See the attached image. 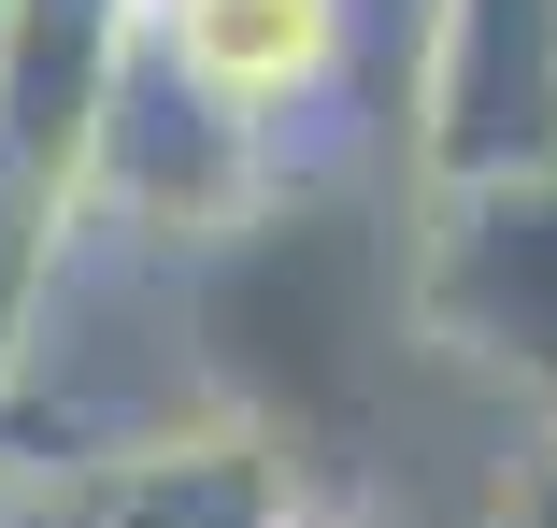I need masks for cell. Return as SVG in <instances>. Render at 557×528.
Segmentation results:
<instances>
[{
  "instance_id": "obj_1",
  "label": "cell",
  "mask_w": 557,
  "mask_h": 528,
  "mask_svg": "<svg viewBox=\"0 0 557 528\" xmlns=\"http://www.w3.org/2000/svg\"><path fill=\"white\" fill-rule=\"evenodd\" d=\"M172 286H186V343H200V414H244L258 443H286L300 486L372 443V414H386V386L414 357L400 229H386L372 186L286 172L258 215L230 243H200Z\"/></svg>"
},
{
  "instance_id": "obj_2",
  "label": "cell",
  "mask_w": 557,
  "mask_h": 528,
  "mask_svg": "<svg viewBox=\"0 0 557 528\" xmlns=\"http://www.w3.org/2000/svg\"><path fill=\"white\" fill-rule=\"evenodd\" d=\"M400 314H414V357L486 386L543 443L557 429V172L429 186L400 229Z\"/></svg>"
},
{
  "instance_id": "obj_3",
  "label": "cell",
  "mask_w": 557,
  "mask_h": 528,
  "mask_svg": "<svg viewBox=\"0 0 557 528\" xmlns=\"http://www.w3.org/2000/svg\"><path fill=\"white\" fill-rule=\"evenodd\" d=\"M272 186H286V158L244 115H214V100L144 43V15H129L115 72H100V129H86V229H115L158 272H186L200 243H230Z\"/></svg>"
},
{
  "instance_id": "obj_4",
  "label": "cell",
  "mask_w": 557,
  "mask_h": 528,
  "mask_svg": "<svg viewBox=\"0 0 557 528\" xmlns=\"http://www.w3.org/2000/svg\"><path fill=\"white\" fill-rule=\"evenodd\" d=\"M400 143H414V200L557 172V0H414Z\"/></svg>"
},
{
  "instance_id": "obj_5",
  "label": "cell",
  "mask_w": 557,
  "mask_h": 528,
  "mask_svg": "<svg viewBox=\"0 0 557 528\" xmlns=\"http://www.w3.org/2000/svg\"><path fill=\"white\" fill-rule=\"evenodd\" d=\"M144 43L214 100V115H244L286 172H300V115L358 86V29L372 0H129Z\"/></svg>"
},
{
  "instance_id": "obj_6",
  "label": "cell",
  "mask_w": 557,
  "mask_h": 528,
  "mask_svg": "<svg viewBox=\"0 0 557 528\" xmlns=\"http://www.w3.org/2000/svg\"><path fill=\"white\" fill-rule=\"evenodd\" d=\"M300 514H314V486L286 443H258L244 414H186V429L72 457L29 528H300Z\"/></svg>"
},
{
  "instance_id": "obj_7",
  "label": "cell",
  "mask_w": 557,
  "mask_h": 528,
  "mask_svg": "<svg viewBox=\"0 0 557 528\" xmlns=\"http://www.w3.org/2000/svg\"><path fill=\"white\" fill-rule=\"evenodd\" d=\"M486 528H557V429H543L500 486H486Z\"/></svg>"
},
{
  "instance_id": "obj_8",
  "label": "cell",
  "mask_w": 557,
  "mask_h": 528,
  "mask_svg": "<svg viewBox=\"0 0 557 528\" xmlns=\"http://www.w3.org/2000/svg\"><path fill=\"white\" fill-rule=\"evenodd\" d=\"M300 528H414V514H386V500H314Z\"/></svg>"
},
{
  "instance_id": "obj_9",
  "label": "cell",
  "mask_w": 557,
  "mask_h": 528,
  "mask_svg": "<svg viewBox=\"0 0 557 528\" xmlns=\"http://www.w3.org/2000/svg\"><path fill=\"white\" fill-rule=\"evenodd\" d=\"M0 43H15V0H0Z\"/></svg>"
}]
</instances>
